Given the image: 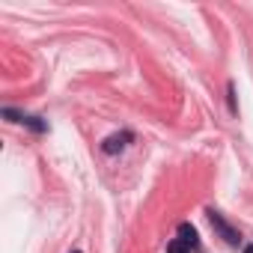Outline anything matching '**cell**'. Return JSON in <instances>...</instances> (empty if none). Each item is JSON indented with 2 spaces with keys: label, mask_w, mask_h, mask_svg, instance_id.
Returning a JSON list of instances; mask_svg holds the SVG:
<instances>
[{
  "label": "cell",
  "mask_w": 253,
  "mask_h": 253,
  "mask_svg": "<svg viewBox=\"0 0 253 253\" xmlns=\"http://www.w3.org/2000/svg\"><path fill=\"white\" fill-rule=\"evenodd\" d=\"M209 217H211V226H214V229L226 238V244H232V247H235V244H238V235H235V232H232L223 220H220V214H217V211H209Z\"/></svg>",
  "instance_id": "cell-1"
},
{
  "label": "cell",
  "mask_w": 253,
  "mask_h": 253,
  "mask_svg": "<svg viewBox=\"0 0 253 253\" xmlns=\"http://www.w3.org/2000/svg\"><path fill=\"white\" fill-rule=\"evenodd\" d=\"M128 140H131V134H113V137L104 140V152L107 155H116V152L125 149V143H128Z\"/></svg>",
  "instance_id": "cell-2"
},
{
  "label": "cell",
  "mask_w": 253,
  "mask_h": 253,
  "mask_svg": "<svg viewBox=\"0 0 253 253\" xmlns=\"http://www.w3.org/2000/svg\"><path fill=\"white\" fill-rule=\"evenodd\" d=\"M179 241H185L188 247H197V229L191 223H182L179 226Z\"/></svg>",
  "instance_id": "cell-3"
},
{
  "label": "cell",
  "mask_w": 253,
  "mask_h": 253,
  "mask_svg": "<svg viewBox=\"0 0 253 253\" xmlns=\"http://www.w3.org/2000/svg\"><path fill=\"white\" fill-rule=\"evenodd\" d=\"M167 253H191V247H188L185 241H179V238H173V241L167 244Z\"/></svg>",
  "instance_id": "cell-4"
},
{
  "label": "cell",
  "mask_w": 253,
  "mask_h": 253,
  "mask_svg": "<svg viewBox=\"0 0 253 253\" xmlns=\"http://www.w3.org/2000/svg\"><path fill=\"white\" fill-rule=\"evenodd\" d=\"M244 253H253V247H244Z\"/></svg>",
  "instance_id": "cell-5"
},
{
  "label": "cell",
  "mask_w": 253,
  "mask_h": 253,
  "mask_svg": "<svg viewBox=\"0 0 253 253\" xmlns=\"http://www.w3.org/2000/svg\"><path fill=\"white\" fill-rule=\"evenodd\" d=\"M75 253H78V250H75Z\"/></svg>",
  "instance_id": "cell-6"
}]
</instances>
